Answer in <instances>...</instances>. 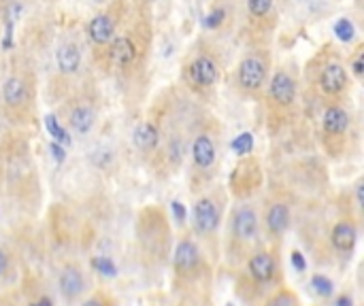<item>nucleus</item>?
Returning <instances> with one entry per match:
<instances>
[{"mask_svg":"<svg viewBox=\"0 0 364 306\" xmlns=\"http://www.w3.org/2000/svg\"><path fill=\"white\" fill-rule=\"evenodd\" d=\"M305 83L311 85L328 105L339 102L349 90V72L343 64V58L333 45H324V49L309 60L305 68Z\"/></svg>","mask_w":364,"mask_h":306,"instance_id":"1","label":"nucleus"},{"mask_svg":"<svg viewBox=\"0 0 364 306\" xmlns=\"http://www.w3.org/2000/svg\"><path fill=\"white\" fill-rule=\"evenodd\" d=\"M147 49H149V28L137 24L113 36L111 45L107 47L100 62L107 70L111 68L119 77H128L143 66Z\"/></svg>","mask_w":364,"mask_h":306,"instance_id":"2","label":"nucleus"},{"mask_svg":"<svg viewBox=\"0 0 364 306\" xmlns=\"http://www.w3.org/2000/svg\"><path fill=\"white\" fill-rule=\"evenodd\" d=\"M273 70V60H271V52L262 45L250 49L245 56H243L236 64L234 70V85L241 94L245 96H262L264 87L268 83Z\"/></svg>","mask_w":364,"mask_h":306,"instance_id":"3","label":"nucleus"},{"mask_svg":"<svg viewBox=\"0 0 364 306\" xmlns=\"http://www.w3.org/2000/svg\"><path fill=\"white\" fill-rule=\"evenodd\" d=\"M220 60L209 47H198L183 66V85L196 96H207L218 85Z\"/></svg>","mask_w":364,"mask_h":306,"instance_id":"4","label":"nucleus"},{"mask_svg":"<svg viewBox=\"0 0 364 306\" xmlns=\"http://www.w3.org/2000/svg\"><path fill=\"white\" fill-rule=\"evenodd\" d=\"M34 107V77L30 72H13L0 85V111L9 117L24 119Z\"/></svg>","mask_w":364,"mask_h":306,"instance_id":"5","label":"nucleus"},{"mask_svg":"<svg viewBox=\"0 0 364 306\" xmlns=\"http://www.w3.org/2000/svg\"><path fill=\"white\" fill-rule=\"evenodd\" d=\"M298 77L292 70V66L283 64L275 70H271L268 83L264 87V98L273 113L283 115L296 107L298 102Z\"/></svg>","mask_w":364,"mask_h":306,"instance_id":"6","label":"nucleus"},{"mask_svg":"<svg viewBox=\"0 0 364 306\" xmlns=\"http://www.w3.org/2000/svg\"><path fill=\"white\" fill-rule=\"evenodd\" d=\"M119 17H121V9L117 5H113L111 9L94 15L86 24V38H88L90 47H92L98 62L103 60L107 47L111 45L113 36L119 32Z\"/></svg>","mask_w":364,"mask_h":306,"instance_id":"7","label":"nucleus"},{"mask_svg":"<svg viewBox=\"0 0 364 306\" xmlns=\"http://www.w3.org/2000/svg\"><path fill=\"white\" fill-rule=\"evenodd\" d=\"M248 28L258 38L271 36L277 26V7L275 0H245Z\"/></svg>","mask_w":364,"mask_h":306,"instance_id":"8","label":"nucleus"},{"mask_svg":"<svg viewBox=\"0 0 364 306\" xmlns=\"http://www.w3.org/2000/svg\"><path fill=\"white\" fill-rule=\"evenodd\" d=\"M190 155H192V166L196 168V172L200 174H209L213 172L215 164H218V143L215 137L207 130L198 132L190 145Z\"/></svg>","mask_w":364,"mask_h":306,"instance_id":"9","label":"nucleus"},{"mask_svg":"<svg viewBox=\"0 0 364 306\" xmlns=\"http://www.w3.org/2000/svg\"><path fill=\"white\" fill-rule=\"evenodd\" d=\"M222 222V208L215 198L202 196L194 204V230L198 234H213Z\"/></svg>","mask_w":364,"mask_h":306,"instance_id":"10","label":"nucleus"},{"mask_svg":"<svg viewBox=\"0 0 364 306\" xmlns=\"http://www.w3.org/2000/svg\"><path fill=\"white\" fill-rule=\"evenodd\" d=\"M351 125V117L347 113L345 107H341L339 102H333L324 109V115H321V132H324V139L328 141H341L347 130Z\"/></svg>","mask_w":364,"mask_h":306,"instance_id":"11","label":"nucleus"},{"mask_svg":"<svg viewBox=\"0 0 364 306\" xmlns=\"http://www.w3.org/2000/svg\"><path fill=\"white\" fill-rule=\"evenodd\" d=\"M230 181H232V190H234L238 196H245V194L254 192V190L260 185V181H262L260 164H258L254 158H245V160H243V162L234 168Z\"/></svg>","mask_w":364,"mask_h":306,"instance_id":"12","label":"nucleus"},{"mask_svg":"<svg viewBox=\"0 0 364 306\" xmlns=\"http://www.w3.org/2000/svg\"><path fill=\"white\" fill-rule=\"evenodd\" d=\"M230 228H232V236H234L236 240L248 243V240L256 238L258 228H260V217H258V213L254 211V206H250V204L236 206V211L232 213Z\"/></svg>","mask_w":364,"mask_h":306,"instance_id":"13","label":"nucleus"},{"mask_svg":"<svg viewBox=\"0 0 364 306\" xmlns=\"http://www.w3.org/2000/svg\"><path fill=\"white\" fill-rule=\"evenodd\" d=\"M66 123L75 135L86 137L96 123V109H94L92 100H86V98L73 100V105L68 107Z\"/></svg>","mask_w":364,"mask_h":306,"instance_id":"14","label":"nucleus"},{"mask_svg":"<svg viewBox=\"0 0 364 306\" xmlns=\"http://www.w3.org/2000/svg\"><path fill=\"white\" fill-rule=\"evenodd\" d=\"M84 64V49L77 40H66L56 49V68L62 77H75Z\"/></svg>","mask_w":364,"mask_h":306,"instance_id":"15","label":"nucleus"},{"mask_svg":"<svg viewBox=\"0 0 364 306\" xmlns=\"http://www.w3.org/2000/svg\"><path fill=\"white\" fill-rule=\"evenodd\" d=\"M173 266L179 275H190V273H196L198 266H200V251L196 247V243L183 238L175 253H173Z\"/></svg>","mask_w":364,"mask_h":306,"instance_id":"16","label":"nucleus"},{"mask_svg":"<svg viewBox=\"0 0 364 306\" xmlns=\"http://www.w3.org/2000/svg\"><path fill=\"white\" fill-rule=\"evenodd\" d=\"M290 222H292V213H290V206L283 204V202H275L268 206L266 215H264V226L266 230L273 234V236H281L290 228Z\"/></svg>","mask_w":364,"mask_h":306,"instance_id":"17","label":"nucleus"},{"mask_svg":"<svg viewBox=\"0 0 364 306\" xmlns=\"http://www.w3.org/2000/svg\"><path fill=\"white\" fill-rule=\"evenodd\" d=\"M132 143L141 153H153L160 145V128L153 121H141L132 132Z\"/></svg>","mask_w":364,"mask_h":306,"instance_id":"18","label":"nucleus"},{"mask_svg":"<svg viewBox=\"0 0 364 306\" xmlns=\"http://www.w3.org/2000/svg\"><path fill=\"white\" fill-rule=\"evenodd\" d=\"M356 240H358V230L351 222H339L335 224L333 232H331V243L337 251L341 253H349L354 251L356 247Z\"/></svg>","mask_w":364,"mask_h":306,"instance_id":"19","label":"nucleus"},{"mask_svg":"<svg viewBox=\"0 0 364 306\" xmlns=\"http://www.w3.org/2000/svg\"><path fill=\"white\" fill-rule=\"evenodd\" d=\"M58 283H60L62 296L68 298V300L81 296V293H84V289H86V279H84V275H81V270L75 268V266H66L60 273V281Z\"/></svg>","mask_w":364,"mask_h":306,"instance_id":"20","label":"nucleus"},{"mask_svg":"<svg viewBox=\"0 0 364 306\" xmlns=\"http://www.w3.org/2000/svg\"><path fill=\"white\" fill-rule=\"evenodd\" d=\"M248 268H250V275H252L258 283H266V281H271V279L275 277V259H273L271 253L260 251V253L252 255Z\"/></svg>","mask_w":364,"mask_h":306,"instance_id":"21","label":"nucleus"},{"mask_svg":"<svg viewBox=\"0 0 364 306\" xmlns=\"http://www.w3.org/2000/svg\"><path fill=\"white\" fill-rule=\"evenodd\" d=\"M333 32L337 34V38H339L341 43H351L354 36H356V26H354V22H351L349 17H341V20L335 22Z\"/></svg>","mask_w":364,"mask_h":306,"instance_id":"22","label":"nucleus"},{"mask_svg":"<svg viewBox=\"0 0 364 306\" xmlns=\"http://www.w3.org/2000/svg\"><path fill=\"white\" fill-rule=\"evenodd\" d=\"M230 147H232V151H234L236 155L245 158V155H250V153L254 151V137H252L250 132H243V135H238V137L230 143Z\"/></svg>","mask_w":364,"mask_h":306,"instance_id":"23","label":"nucleus"},{"mask_svg":"<svg viewBox=\"0 0 364 306\" xmlns=\"http://www.w3.org/2000/svg\"><path fill=\"white\" fill-rule=\"evenodd\" d=\"M45 125H47V130H50V135L56 139V143H60V145H68L70 143V139H68V132L66 130L58 123V119H56V115H47L45 117Z\"/></svg>","mask_w":364,"mask_h":306,"instance_id":"24","label":"nucleus"},{"mask_svg":"<svg viewBox=\"0 0 364 306\" xmlns=\"http://www.w3.org/2000/svg\"><path fill=\"white\" fill-rule=\"evenodd\" d=\"M90 266L98 273V275H103V277H115L117 275V266L113 264V259H109V257H103V255H96V257H92V261H90Z\"/></svg>","mask_w":364,"mask_h":306,"instance_id":"25","label":"nucleus"},{"mask_svg":"<svg viewBox=\"0 0 364 306\" xmlns=\"http://www.w3.org/2000/svg\"><path fill=\"white\" fill-rule=\"evenodd\" d=\"M347 72L354 75V79H356L358 83L364 79V47H362V45H360V47L356 49V54L351 56L349 66H347Z\"/></svg>","mask_w":364,"mask_h":306,"instance_id":"26","label":"nucleus"},{"mask_svg":"<svg viewBox=\"0 0 364 306\" xmlns=\"http://www.w3.org/2000/svg\"><path fill=\"white\" fill-rule=\"evenodd\" d=\"M226 17H228L226 7H213V9L207 13V17H205V28H207V30H218V28L226 22Z\"/></svg>","mask_w":364,"mask_h":306,"instance_id":"27","label":"nucleus"},{"mask_svg":"<svg viewBox=\"0 0 364 306\" xmlns=\"http://www.w3.org/2000/svg\"><path fill=\"white\" fill-rule=\"evenodd\" d=\"M311 287H313V289H315L319 296H324V298L333 296V291H335L333 281H331V279H326L324 275H313V279H311Z\"/></svg>","mask_w":364,"mask_h":306,"instance_id":"28","label":"nucleus"},{"mask_svg":"<svg viewBox=\"0 0 364 306\" xmlns=\"http://www.w3.org/2000/svg\"><path fill=\"white\" fill-rule=\"evenodd\" d=\"M266 306H298V302L290 291H279L266 302Z\"/></svg>","mask_w":364,"mask_h":306,"instance_id":"29","label":"nucleus"},{"mask_svg":"<svg viewBox=\"0 0 364 306\" xmlns=\"http://www.w3.org/2000/svg\"><path fill=\"white\" fill-rule=\"evenodd\" d=\"M292 266H294L298 273H305V270H307V261H305V257H303L301 251H294V253H292Z\"/></svg>","mask_w":364,"mask_h":306,"instance_id":"30","label":"nucleus"},{"mask_svg":"<svg viewBox=\"0 0 364 306\" xmlns=\"http://www.w3.org/2000/svg\"><path fill=\"white\" fill-rule=\"evenodd\" d=\"M171 208H173V215L177 217V222H185V217H188V215H185V206H183L181 202L175 200V202L171 204Z\"/></svg>","mask_w":364,"mask_h":306,"instance_id":"31","label":"nucleus"},{"mask_svg":"<svg viewBox=\"0 0 364 306\" xmlns=\"http://www.w3.org/2000/svg\"><path fill=\"white\" fill-rule=\"evenodd\" d=\"M52 153H54V158H56V162H64V158H66V153H64V149H62V145L60 143H52Z\"/></svg>","mask_w":364,"mask_h":306,"instance_id":"32","label":"nucleus"},{"mask_svg":"<svg viewBox=\"0 0 364 306\" xmlns=\"http://www.w3.org/2000/svg\"><path fill=\"white\" fill-rule=\"evenodd\" d=\"M7 268H9V257L3 249H0V277L7 273Z\"/></svg>","mask_w":364,"mask_h":306,"instance_id":"33","label":"nucleus"},{"mask_svg":"<svg viewBox=\"0 0 364 306\" xmlns=\"http://www.w3.org/2000/svg\"><path fill=\"white\" fill-rule=\"evenodd\" d=\"M362 190H364V181L360 179V181L356 183V206H358V208H362Z\"/></svg>","mask_w":364,"mask_h":306,"instance_id":"34","label":"nucleus"},{"mask_svg":"<svg viewBox=\"0 0 364 306\" xmlns=\"http://www.w3.org/2000/svg\"><path fill=\"white\" fill-rule=\"evenodd\" d=\"M335 306H354V302H351L349 296H341V298H337Z\"/></svg>","mask_w":364,"mask_h":306,"instance_id":"35","label":"nucleus"},{"mask_svg":"<svg viewBox=\"0 0 364 306\" xmlns=\"http://www.w3.org/2000/svg\"><path fill=\"white\" fill-rule=\"evenodd\" d=\"M84 306H105V302L98 300V298H92V300H88V302H84Z\"/></svg>","mask_w":364,"mask_h":306,"instance_id":"36","label":"nucleus"},{"mask_svg":"<svg viewBox=\"0 0 364 306\" xmlns=\"http://www.w3.org/2000/svg\"><path fill=\"white\" fill-rule=\"evenodd\" d=\"M30 306H52V300H50V298H40L38 302H34V304H30Z\"/></svg>","mask_w":364,"mask_h":306,"instance_id":"37","label":"nucleus"},{"mask_svg":"<svg viewBox=\"0 0 364 306\" xmlns=\"http://www.w3.org/2000/svg\"><path fill=\"white\" fill-rule=\"evenodd\" d=\"M286 3H292V5H305L309 0H286Z\"/></svg>","mask_w":364,"mask_h":306,"instance_id":"38","label":"nucleus"},{"mask_svg":"<svg viewBox=\"0 0 364 306\" xmlns=\"http://www.w3.org/2000/svg\"><path fill=\"white\" fill-rule=\"evenodd\" d=\"M226 306H234V304H226Z\"/></svg>","mask_w":364,"mask_h":306,"instance_id":"39","label":"nucleus"}]
</instances>
